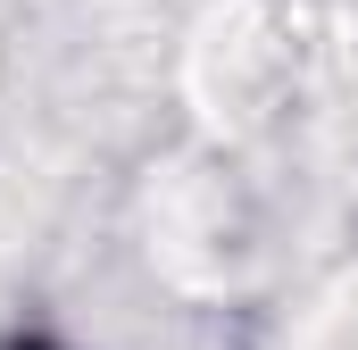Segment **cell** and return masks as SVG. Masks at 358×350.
Wrapping results in <instances>:
<instances>
[{
  "label": "cell",
  "mask_w": 358,
  "mask_h": 350,
  "mask_svg": "<svg viewBox=\"0 0 358 350\" xmlns=\"http://www.w3.org/2000/svg\"><path fill=\"white\" fill-rule=\"evenodd\" d=\"M17 350H50V342H17Z\"/></svg>",
  "instance_id": "1"
}]
</instances>
